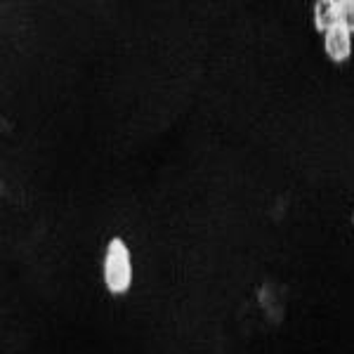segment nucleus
I'll return each mask as SVG.
<instances>
[{"label":"nucleus","mask_w":354,"mask_h":354,"mask_svg":"<svg viewBox=\"0 0 354 354\" xmlns=\"http://www.w3.org/2000/svg\"><path fill=\"white\" fill-rule=\"evenodd\" d=\"M102 277H104V286L111 295H123L133 286V279H135L133 255H130V248L123 239L113 236L106 243Z\"/></svg>","instance_id":"nucleus-1"},{"label":"nucleus","mask_w":354,"mask_h":354,"mask_svg":"<svg viewBox=\"0 0 354 354\" xmlns=\"http://www.w3.org/2000/svg\"><path fill=\"white\" fill-rule=\"evenodd\" d=\"M324 53L330 62H347L352 55V33L345 26H333L328 33H324Z\"/></svg>","instance_id":"nucleus-2"},{"label":"nucleus","mask_w":354,"mask_h":354,"mask_svg":"<svg viewBox=\"0 0 354 354\" xmlns=\"http://www.w3.org/2000/svg\"><path fill=\"white\" fill-rule=\"evenodd\" d=\"M314 26L322 33H328L333 26H338V0H319L314 5Z\"/></svg>","instance_id":"nucleus-3"},{"label":"nucleus","mask_w":354,"mask_h":354,"mask_svg":"<svg viewBox=\"0 0 354 354\" xmlns=\"http://www.w3.org/2000/svg\"><path fill=\"white\" fill-rule=\"evenodd\" d=\"M338 24L354 33V0H338Z\"/></svg>","instance_id":"nucleus-4"}]
</instances>
